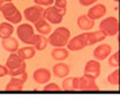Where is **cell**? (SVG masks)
Wrapping results in <instances>:
<instances>
[{
  "mask_svg": "<svg viewBox=\"0 0 120 99\" xmlns=\"http://www.w3.org/2000/svg\"><path fill=\"white\" fill-rule=\"evenodd\" d=\"M71 39V31L64 26H59L48 35V44L52 47H65Z\"/></svg>",
  "mask_w": 120,
  "mask_h": 99,
  "instance_id": "1",
  "label": "cell"
},
{
  "mask_svg": "<svg viewBox=\"0 0 120 99\" xmlns=\"http://www.w3.org/2000/svg\"><path fill=\"white\" fill-rule=\"evenodd\" d=\"M0 12L3 13L5 21L11 22V24H20L22 20V16H24L12 1H5L0 7Z\"/></svg>",
  "mask_w": 120,
  "mask_h": 99,
  "instance_id": "2",
  "label": "cell"
},
{
  "mask_svg": "<svg viewBox=\"0 0 120 99\" xmlns=\"http://www.w3.org/2000/svg\"><path fill=\"white\" fill-rule=\"evenodd\" d=\"M16 33H17L18 39L25 44H31V40L35 35L34 26H31L30 24H20L16 29Z\"/></svg>",
  "mask_w": 120,
  "mask_h": 99,
  "instance_id": "3",
  "label": "cell"
},
{
  "mask_svg": "<svg viewBox=\"0 0 120 99\" xmlns=\"http://www.w3.org/2000/svg\"><path fill=\"white\" fill-rule=\"evenodd\" d=\"M45 16V7L42 5H31L27 7L24 11V17L26 21H29L30 24H35L37 21L42 20Z\"/></svg>",
  "mask_w": 120,
  "mask_h": 99,
  "instance_id": "4",
  "label": "cell"
},
{
  "mask_svg": "<svg viewBox=\"0 0 120 99\" xmlns=\"http://www.w3.org/2000/svg\"><path fill=\"white\" fill-rule=\"evenodd\" d=\"M99 29L103 31L107 37H114L119 31V22H117L116 17H107L105 18L101 24H99Z\"/></svg>",
  "mask_w": 120,
  "mask_h": 99,
  "instance_id": "5",
  "label": "cell"
},
{
  "mask_svg": "<svg viewBox=\"0 0 120 99\" xmlns=\"http://www.w3.org/2000/svg\"><path fill=\"white\" fill-rule=\"evenodd\" d=\"M63 16L64 15L61 13V11H60L57 7L51 5V7H47V8L45 9V16H43V17H45L51 25H57V24H61Z\"/></svg>",
  "mask_w": 120,
  "mask_h": 99,
  "instance_id": "6",
  "label": "cell"
},
{
  "mask_svg": "<svg viewBox=\"0 0 120 99\" xmlns=\"http://www.w3.org/2000/svg\"><path fill=\"white\" fill-rule=\"evenodd\" d=\"M86 46H87V38H86V33H84L69 39L67 47H68L69 51H81Z\"/></svg>",
  "mask_w": 120,
  "mask_h": 99,
  "instance_id": "7",
  "label": "cell"
},
{
  "mask_svg": "<svg viewBox=\"0 0 120 99\" xmlns=\"http://www.w3.org/2000/svg\"><path fill=\"white\" fill-rule=\"evenodd\" d=\"M84 76L89 78H98L101 76V61L99 60H89L84 68Z\"/></svg>",
  "mask_w": 120,
  "mask_h": 99,
  "instance_id": "8",
  "label": "cell"
},
{
  "mask_svg": "<svg viewBox=\"0 0 120 99\" xmlns=\"http://www.w3.org/2000/svg\"><path fill=\"white\" fill-rule=\"evenodd\" d=\"M27 80V73H22L21 76H16V77H12L11 81L8 82V85L5 86V91H21L24 89V84Z\"/></svg>",
  "mask_w": 120,
  "mask_h": 99,
  "instance_id": "9",
  "label": "cell"
},
{
  "mask_svg": "<svg viewBox=\"0 0 120 99\" xmlns=\"http://www.w3.org/2000/svg\"><path fill=\"white\" fill-rule=\"evenodd\" d=\"M51 72L48 70V69L46 68H38L34 70L33 73V78H34V81L37 82V84L39 85H46L50 82V80H51Z\"/></svg>",
  "mask_w": 120,
  "mask_h": 99,
  "instance_id": "10",
  "label": "cell"
},
{
  "mask_svg": "<svg viewBox=\"0 0 120 99\" xmlns=\"http://www.w3.org/2000/svg\"><path fill=\"white\" fill-rule=\"evenodd\" d=\"M110 54H111V46L110 44H99L98 47H95V50H94L93 56H94L95 60L102 61V60H105V59H107V57L110 56Z\"/></svg>",
  "mask_w": 120,
  "mask_h": 99,
  "instance_id": "11",
  "label": "cell"
},
{
  "mask_svg": "<svg viewBox=\"0 0 120 99\" xmlns=\"http://www.w3.org/2000/svg\"><path fill=\"white\" fill-rule=\"evenodd\" d=\"M107 12V9H106V5L103 4H94L91 8L89 9V12H87V16H89L91 20H99V18H102L103 16L106 15Z\"/></svg>",
  "mask_w": 120,
  "mask_h": 99,
  "instance_id": "12",
  "label": "cell"
},
{
  "mask_svg": "<svg viewBox=\"0 0 120 99\" xmlns=\"http://www.w3.org/2000/svg\"><path fill=\"white\" fill-rule=\"evenodd\" d=\"M52 73L57 78H65L71 73V68L65 63H56L54 65V68H52Z\"/></svg>",
  "mask_w": 120,
  "mask_h": 99,
  "instance_id": "13",
  "label": "cell"
},
{
  "mask_svg": "<svg viewBox=\"0 0 120 99\" xmlns=\"http://www.w3.org/2000/svg\"><path fill=\"white\" fill-rule=\"evenodd\" d=\"M1 47L8 52H17L18 48H20V43L16 38L8 37V38L1 39Z\"/></svg>",
  "mask_w": 120,
  "mask_h": 99,
  "instance_id": "14",
  "label": "cell"
},
{
  "mask_svg": "<svg viewBox=\"0 0 120 99\" xmlns=\"http://www.w3.org/2000/svg\"><path fill=\"white\" fill-rule=\"evenodd\" d=\"M48 44V38H46V35H42V34H35L31 40V46L35 48L37 51H43Z\"/></svg>",
  "mask_w": 120,
  "mask_h": 99,
  "instance_id": "15",
  "label": "cell"
},
{
  "mask_svg": "<svg viewBox=\"0 0 120 99\" xmlns=\"http://www.w3.org/2000/svg\"><path fill=\"white\" fill-rule=\"evenodd\" d=\"M24 63H25V60H22L17 52H11V55H9L8 59H7L5 65H7V68H8L9 70H12V69L17 68V66L22 65Z\"/></svg>",
  "mask_w": 120,
  "mask_h": 99,
  "instance_id": "16",
  "label": "cell"
},
{
  "mask_svg": "<svg viewBox=\"0 0 120 99\" xmlns=\"http://www.w3.org/2000/svg\"><path fill=\"white\" fill-rule=\"evenodd\" d=\"M77 25L81 30L87 31V30H91L95 24H94V20H91L87 15H82L77 18Z\"/></svg>",
  "mask_w": 120,
  "mask_h": 99,
  "instance_id": "17",
  "label": "cell"
},
{
  "mask_svg": "<svg viewBox=\"0 0 120 99\" xmlns=\"http://www.w3.org/2000/svg\"><path fill=\"white\" fill-rule=\"evenodd\" d=\"M106 34L103 33L101 29L98 31H91V33H86V38H87V46L90 44H95V43L103 42L106 39Z\"/></svg>",
  "mask_w": 120,
  "mask_h": 99,
  "instance_id": "18",
  "label": "cell"
},
{
  "mask_svg": "<svg viewBox=\"0 0 120 99\" xmlns=\"http://www.w3.org/2000/svg\"><path fill=\"white\" fill-rule=\"evenodd\" d=\"M34 27L37 29V31H38L39 34H42V35H47V34H51V24L46 20L45 17L42 18V20H39V21H37L35 24H34Z\"/></svg>",
  "mask_w": 120,
  "mask_h": 99,
  "instance_id": "19",
  "label": "cell"
},
{
  "mask_svg": "<svg viewBox=\"0 0 120 99\" xmlns=\"http://www.w3.org/2000/svg\"><path fill=\"white\" fill-rule=\"evenodd\" d=\"M51 56L56 61H63L69 56V50L65 47H54V50L51 51Z\"/></svg>",
  "mask_w": 120,
  "mask_h": 99,
  "instance_id": "20",
  "label": "cell"
},
{
  "mask_svg": "<svg viewBox=\"0 0 120 99\" xmlns=\"http://www.w3.org/2000/svg\"><path fill=\"white\" fill-rule=\"evenodd\" d=\"M35 52L37 50L33 47V46H25V47L22 48H18L17 54L20 55V57H21L22 60H29V59H33L34 56H35Z\"/></svg>",
  "mask_w": 120,
  "mask_h": 99,
  "instance_id": "21",
  "label": "cell"
},
{
  "mask_svg": "<svg viewBox=\"0 0 120 99\" xmlns=\"http://www.w3.org/2000/svg\"><path fill=\"white\" fill-rule=\"evenodd\" d=\"M13 31H15V27L11 22H0V38L4 39V38H8V37H12Z\"/></svg>",
  "mask_w": 120,
  "mask_h": 99,
  "instance_id": "22",
  "label": "cell"
},
{
  "mask_svg": "<svg viewBox=\"0 0 120 99\" xmlns=\"http://www.w3.org/2000/svg\"><path fill=\"white\" fill-rule=\"evenodd\" d=\"M85 90V77H73V91H84Z\"/></svg>",
  "mask_w": 120,
  "mask_h": 99,
  "instance_id": "23",
  "label": "cell"
},
{
  "mask_svg": "<svg viewBox=\"0 0 120 99\" xmlns=\"http://www.w3.org/2000/svg\"><path fill=\"white\" fill-rule=\"evenodd\" d=\"M85 77V76H84ZM98 86L95 84V80L89 77H85V90L84 91H98Z\"/></svg>",
  "mask_w": 120,
  "mask_h": 99,
  "instance_id": "24",
  "label": "cell"
},
{
  "mask_svg": "<svg viewBox=\"0 0 120 99\" xmlns=\"http://www.w3.org/2000/svg\"><path fill=\"white\" fill-rule=\"evenodd\" d=\"M107 81L110 82L111 85H114V86H117L120 82V70H117V69H115L112 73H110L107 77Z\"/></svg>",
  "mask_w": 120,
  "mask_h": 99,
  "instance_id": "25",
  "label": "cell"
},
{
  "mask_svg": "<svg viewBox=\"0 0 120 99\" xmlns=\"http://www.w3.org/2000/svg\"><path fill=\"white\" fill-rule=\"evenodd\" d=\"M60 90H61V87L57 84H54V82H48L43 87V91H46V93H59Z\"/></svg>",
  "mask_w": 120,
  "mask_h": 99,
  "instance_id": "26",
  "label": "cell"
},
{
  "mask_svg": "<svg viewBox=\"0 0 120 99\" xmlns=\"http://www.w3.org/2000/svg\"><path fill=\"white\" fill-rule=\"evenodd\" d=\"M61 90H64V91H73V77L64 78L63 84H61Z\"/></svg>",
  "mask_w": 120,
  "mask_h": 99,
  "instance_id": "27",
  "label": "cell"
},
{
  "mask_svg": "<svg viewBox=\"0 0 120 99\" xmlns=\"http://www.w3.org/2000/svg\"><path fill=\"white\" fill-rule=\"evenodd\" d=\"M25 72H26V63H24L22 65L12 69V70H9V76H11V77H16V76H21L22 73H25Z\"/></svg>",
  "mask_w": 120,
  "mask_h": 99,
  "instance_id": "28",
  "label": "cell"
},
{
  "mask_svg": "<svg viewBox=\"0 0 120 99\" xmlns=\"http://www.w3.org/2000/svg\"><path fill=\"white\" fill-rule=\"evenodd\" d=\"M119 57H120L119 52H115V54H112L111 56H110V59H108V65L116 68V66L119 65Z\"/></svg>",
  "mask_w": 120,
  "mask_h": 99,
  "instance_id": "29",
  "label": "cell"
},
{
  "mask_svg": "<svg viewBox=\"0 0 120 99\" xmlns=\"http://www.w3.org/2000/svg\"><path fill=\"white\" fill-rule=\"evenodd\" d=\"M67 4H68V0H55L54 5L57 7V8L61 11L63 15H65V12H67Z\"/></svg>",
  "mask_w": 120,
  "mask_h": 99,
  "instance_id": "30",
  "label": "cell"
},
{
  "mask_svg": "<svg viewBox=\"0 0 120 99\" xmlns=\"http://www.w3.org/2000/svg\"><path fill=\"white\" fill-rule=\"evenodd\" d=\"M34 3L37 5H42L45 8H47V7H51L55 3V0H34Z\"/></svg>",
  "mask_w": 120,
  "mask_h": 99,
  "instance_id": "31",
  "label": "cell"
},
{
  "mask_svg": "<svg viewBox=\"0 0 120 99\" xmlns=\"http://www.w3.org/2000/svg\"><path fill=\"white\" fill-rule=\"evenodd\" d=\"M80 1V4L84 7H89V5H93L94 3H97L98 0H78Z\"/></svg>",
  "mask_w": 120,
  "mask_h": 99,
  "instance_id": "32",
  "label": "cell"
},
{
  "mask_svg": "<svg viewBox=\"0 0 120 99\" xmlns=\"http://www.w3.org/2000/svg\"><path fill=\"white\" fill-rule=\"evenodd\" d=\"M4 76H9V69L7 68V65H0V77H4Z\"/></svg>",
  "mask_w": 120,
  "mask_h": 99,
  "instance_id": "33",
  "label": "cell"
},
{
  "mask_svg": "<svg viewBox=\"0 0 120 99\" xmlns=\"http://www.w3.org/2000/svg\"><path fill=\"white\" fill-rule=\"evenodd\" d=\"M5 1H13V0H5Z\"/></svg>",
  "mask_w": 120,
  "mask_h": 99,
  "instance_id": "34",
  "label": "cell"
},
{
  "mask_svg": "<svg viewBox=\"0 0 120 99\" xmlns=\"http://www.w3.org/2000/svg\"><path fill=\"white\" fill-rule=\"evenodd\" d=\"M114 1H119V0H114Z\"/></svg>",
  "mask_w": 120,
  "mask_h": 99,
  "instance_id": "35",
  "label": "cell"
}]
</instances>
